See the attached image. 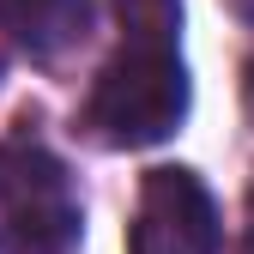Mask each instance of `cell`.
<instances>
[{
  "label": "cell",
  "mask_w": 254,
  "mask_h": 254,
  "mask_svg": "<svg viewBox=\"0 0 254 254\" xmlns=\"http://www.w3.org/2000/svg\"><path fill=\"white\" fill-rule=\"evenodd\" d=\"M182 115H188V67L170 37H127L85 103V121L97 127V139L121 151L170 139Z\"/></svg>",
  "instance_id": "1"
},
{
  "label": "cell",
  "mask_w": 254,
  "mask_h": 254,
  "mask_svg": "<svg viewBox=\"0 0 254 254\" xmlns=\"http://www.w3.org/2000/svg\"><path fill=\"white\" fill-rule=\"evenodd\" d=\"M0 206L6 224L30 254H67L85 230V206L73 176L61 170V157H49L43 145H0Z\"/></svg>",
  "instance_id": "2"
},
{
  "label": "cell",
  "mask_w": 254,
  "mask_h": 254,
  "mask_svg": "<svg viewBox=\"0 0 254 254\" xmlns=\"http://www.w3.org/2000/svg\"><path fill=\"white\" fill-rule=\"evenodd\" d=\"M127 254H218L212 188L182 164H157L139 182V212H133V230H127Z\"/></svg>",
  "instance_id": "3"
},
{
  "label": "cell",
  "mask_w": 254,
  "mask_h": 254,
  "mask_svg": "<svg viewBox=\"0 0 254 254\" xmlns=\"http://www.w3.org/2000/svg\"><path fill=\"white\" fill-rule=\"evenodd\" d=\"M91 0H0V30L37 61H55L91 37Z\"/></svg>",
  "instance_id": "4"
},
{
  "label": "cell",
  "mask_w": 254,
  "mask_h": 254,
  "mask_svg": "<svg viewBox=\"0 0 254 254\" xmlns=\"http://www.w3.org/2000/svg\"><path fill=\"white\" fill-rule=\"evenodd\" d=\"M127 18V37H170L182 30V0H115Z\"/></svg>",
  "instance_id": "5"
},
{
  "label": "cell",
  "mask_w": 254,
  "mask_h": 254,
  "mask_svg": "<svg viewBox=\"0 0 254 254\" xmlns=\"http://www.w3.org/2000/svg\"><path fill=\"white\" fill-rule=\"evenodd\" d=\"M248 103H254V61H248Z\"/></svg>",
  "instance_id": "6"
},
{
  "label": "cell",
  "mask_w": 254,
  "mask_h": 254,
  "mask_svg": "<svg viewBox=\"0 0 254 254\" xmlns=\"http://www.w3.org/2000/svg\"><path fill=\"white\" fill-rule=\"evenodd\" d=\"M248 254H254V242H248Z\"/></svg>",
  "instance_id": "7"
}]
</instances>
